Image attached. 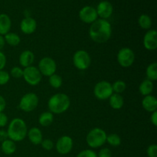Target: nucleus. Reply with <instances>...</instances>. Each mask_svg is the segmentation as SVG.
Here are the masks:
<instances>
[{
    "instance_id": "nucleus-1",
    "label": "nucleus",
    "mask_w": 157,
    "mask_h": 157,
    "mask_svg": "<svg viewBox=\"0 0 157 157\" xmlns=\"http://www.w3.org/2000/svg\"><path fill=\"white\" fill-rule=\"evenodd\" d=\"M89 34L94 42L99 44L107 42L112 35L111 25L106 19H97L90 25Z\"/></svg>"
},
{
    "instance_id": "nucleus-3",
    "label": "nucleus",
    "mask_w": 157,
    "mask_h": 157,
    "mask_svg": "<svg viewBox=\"0 0 157 157\" xmlns=\"http://www.w3.org/2000/svg\"><path fill=\"white\" fill-rule=\"evenodd\" d=\"M71 104L70 98L65 94H56L51 97L48 105L52 113H62L69 108Z\"/></svg>"
},
{
    "instance_id": "nucleus-16",
    "label": "nucleus",
    "mask_w": 157,
    "mask_h": 157,
    "mask_svg": "<svg viewBox=\"0 0 157 157\" xmlns=\"http://www.w3.org/2000/svg\"><path fill=\"white\" fill-rule=\"evenodd\" d=\"M142 106L144 110L148 112L156 111L157 109V100L154 96L147 95L142 101Z\"/></svg>"
},
{
    "instance_id": "nucleus-35",
    "label": "nucleus",
    "mask_w": 157,
    "mask_h": 157,
    "mask_svg": "<svg viewBox=\"0 0 157 157\" xmlns=\"http://www.w3.org/2000/svg\"><path fill=\"white\" fill-rule=\"evenodd\" d=\"M112 153L110 149L108 148H103L102 150H100L98 153V157H111Z\"/></svg>"
},
{
    "instance_id": "nucleus-13",
    "label": "nucleus",
    "mask_w": 157,
    "mask_h": 157,
    "mask_svg": "<svg viewBox=\"0 0 157 157\" xmlns=\"http://www.w3.org/2000/svg\"><path fill=\"white\" fill-rule=\"evenodd\" d=\"M96 11L98 16L101 17L102 19H107L111 16L113 8L110 2L102 1L98 4Z\"/></svg>"
},
{
    "instance_id": "nucleus-19",
    "label": "nucleus",
    "mask_w": 157,
    "mask_h": 157,
    "mask_svg": "<svg viewBox=\"0 0 157 157\" xmlns=\"http://www.w3.org/2000/svg\"><path fill=\"white\" fill-rule=\"evenodd\" d=\"M27 134L29 136V140L35 145H39V144H41V141L43 140L42 133H41V130L37 128V127L31 128Z\"/></svg>"
},
{
    "instance_id": "nucleus-33",
    "label": "nucleus",
    "mask_w": 157,
    "mask_h": 157,
    "mask_svg": "<svg viewBox=\"0 0 157 157\" xmlns=\"http://www.w3.org/2000/svg\"><path fill=\"white\" fill-rule=\"evenodd\" d=\"M41 147L44 150H52L54 147V144L50 139H45V140H43L41 143Z\"/></svg>"
},
{
    "instance_id": "nucleus-12",
    "label": "nucleus",
    "mask_w": 157,
    "mask_h": 157,
    "mask_svg": "<svg viewBox=\"0 0 157 157\" xmlns=\"http://www.w3.org/2000/svg\"><path fill=\"white\" fill-rule=\"evenodd\" d=\"M72 148H73V140L70 136H63L57 141L56 150L60 154H67L71 151Z\"/></svg>"
},
{
    "instance_id": "nucleus-21",
    "label": "nucleus",
    "mask_w": 157,
    "mask_h": 157,
    "mask_svg": "<svg viewBox=\"0 0 157 157\" xmlns=\"http://www.w3.org/2000/svg\"><path fill=\"white\" fill-rule=\"evenodd\" d=\"M2 151L6 155H12L16 150V145H15V142L11 140L8 139L2 142L1 146Z\"/></svg>"
},
{
    "instance_id": "nucleus-14",
    "label": "nucleus",
    "mask_w": 157,
    "mask_h": 157,
    "mask_svg": "<svg viewBox=\"0 0 157 157\" xmlns=\"http://www.w3.org/2000/svg\"><path fill=\"white\" fill-rule=\"evenodd\" d=\"M144 45L149 51H154L157 48V32L156 30H150L144 38Z\"/></svg>"
},
{
    "instance_id": "nucleus-20",
    "label": "nucleus",
    "mask_w": 157,
    "mask_h": 157,
    "mask_svg": "<svg viewBox=\"0 0 157 157\" xmlns=\"http://www.w3.org/2000/svg\"><path fill=\"white\" fill-rule=\"evenodd\" d=\"M110 107L115 110H119L124 106V101L123 97L119 94H113L109 98Z\"/></svg>"
},
{
    "instance_id": "nucleus-26",
    "label": "nucleus",
    "mask_w": 157,
    "mask_h": 157,
    "mask_svg": "<svg viewBox=\"0 0 157 157\" xmlns=\"http://www.w3.org/2000/svg\"><path fill=\"white\" fill-rule=\"evenodd\" d=\"M138 23L142 29H150L152 25L151 18L148 15H141L138 19Z\"/></svg>"
},
{
    "instance_id": "nucleus-15",
    "label": "nucleus",
    "mask_w": 157,
    "mask_h": 157,
    "mask_svg": "<svg viewBox=\"0 0 157 157\" xmlns=\"http://www.w3.org/2000/svg\"><path fill=\"white\" fill-rule=\"evenodd\" d=\"M37 28V22L32 17H26L20 24V29L21 32L26 35H30L35 32Z\"/></svg>"
},
{
    "instance_id": "nucleus-17",
    "label": "nucleus",
    "mask_w": 157,
    "mask_h": 157,
    "mask_svg": "<svg viewBox=\"0 0 157 157\" xmlns=\"http://www.w3.org/2000/svg\"><path fill=\"white\" fill-rule=\"evenodd\" d=\"M34 61H35V55L31 51H24L19 56L20 64L24 67L32 66Z\"/></svg>"
},
{
    "instance_id": "nucleus-37",
    "label": "nucleus",
    "mask_w": 157,
    "mask_h": 157,
    "mask_svg": "<svg viewBox=\"0 0 157 157\" xmlns=\"http://www.w3.org/2000/svg\"><path fill=\"white\" fill-rule=\"evenodd\" d=\"M6 64V57L2 52H0V71L2 70Z\"/></svg>"
},
{
    "instance_id": "nucleus-39",
    "label": "nucleus",
    "mask_w": 157,
    "mask_h": 157,
    "mask_svg": "<svg viewBox=\"0 0 157 157\" xmlns=\"http://www.w3.org/2000/svg\"><path fill=\"white\" fill-rule=\"evenodd\" d=\"M6 107V102L5 98H3L2 95H0V113L3 112V110H5Z\"/></svg>"
},
{
    "instance_id": "nucleus-41",
    "label": "nucleus",
    "mask_w": 157,
    "mask_h": 157,
    "mask_svg": "<svg viewBox=\"0 0 157 157\" xmlns=\"http://www.w3.org/2000/svg\"><path fill=\"white\" fill-rule=\"evenodd\" d=\"M5 44H6V41H5L4 37L2 35H0V52L3 49Z\"/></svg>"
},
{
    "instance_id": "nucleus-4",
    "label": "nucleus",
    "mask_w": 157,
    "mask_h": 157,
    "mask_svg": "<svg viewBox=\"0 0 157 157\" xmlns=\"http://www.w3.org/2000/svg\"><path fill=\"white\" fill-rule=\"evenodd\" d=\"M107 133L101 128H94L87 135V144L91 148H98L104 145L107 140Z\"/></svg>"
},
{
    "instance_id": "nucleus-32",
    "label": "nucleus",
    "mask_w": 157,
    "mask_h": 157,
    "mask_svg": "<svg viewBox=\"0 0 157 157\" xmlns=\"http://www.w3.org/2000/svg\"><path fill=\"white\" fill-rule=\"evenodd\" d=\"M77 157H98V154L91 150H84L80 152Z\"/></svg>"
},
{
    "instance_id": "nucleus-2",
    "label": "nucleus",
    "mask_w": 157,
    "mask_h": 157,
    "mask_svg": "<svg viewBox=\"0 0 157 157\" xmlns=\"http://www.w3.org/2000/svg\"><path fill=\"white\" fill-rule=\"evenodd\" d=\"M9 140L14 142H19L25 138L28 133L25 122L20 118H15L10 122L7 130Z\"/></svg>"
},
{
    "instance_id": "nucleus-40",
    "label": "nucleus",
    "mask_w": 157,
    "mask_h": 157,
    "mask_svg": "<svg viewBox=\"0 0 157 157\" xmlns=\"http://www.w3.org/2000/svg\"><path fill=\"white\" fill-rule=\"evenodd\" d=\"M150 121H151V123L153 124V125L155 126V127H156L157 126V111L153 112V113H152L151 115V117H150Z\"/></svg>"
},
{
    "instance_id": "nucleus-6",
    "label": "nucleus",
    "mask_w": 157,
    "mask_h": 157,
    "mask_svg": "<svg viewBox=\"0 0 157 157\" xmlns=\"http://www.w3.org/2000/svg\"><path fill=\"white\" fill-rule=\"evenodd\" d=\"M23 78L28 84L32 86H35L41 82L42 75L36 67L29 66L25 67L23 70Z\"/></svg>"
},
{
    "instance_id": "nucleus-11",
    "label": "nucleus",
    "mask_w": 157,
    "mask_h": 157,
    "mask_svg": "<svg viewBox=\"0 0 157 157\" xmlns=\"http://www.w3.org/2000/svg\"><path fill=\"white\" fill-rule=\"evenodd\" d=\"M79 17L81 20L87 24H92L98 19V13L96 9L92 6H87L83 7L79 12Z\"/></svg>"
},
{
    "instance_id": "nucleus-29",
    "label": "nucleus",
    "mask_w": 157,
    "mask_h": 157,
    "mask_svg": "<svg viewBox=\"0 0 157 157\" xmlns=\"http://www.w3.org/2000/svg\"><path fill=\"white\" fill-rule=\"evenodd\" d=\"M106 142L108 143L110 146L113 147H118L121 144V139L117 134L116 133H110L108 136H107Z\"/></svg>"
},
{
    "instance_id": "nucleus-10",
    "label": "nucleus",
    "mask_w": 157,
    "mask_h": 157,
    "mask_svg": "<svg viewBox=\"0 0 157 157\" xmlns=\"http://www.w3.org/2000/svg\"><path fill=\"white\" fill-rule=\"evenodd\" d=\"M38 70L41 75L44 76H52L57 70V65L55 61L52 58L45 57L39 61Z\"/></svg>"
},
{
    "instance_id": "nucleus-31",
    "label": "nucleus",
    "mask_w": 157,
    "mask_h": 157,
    "mask_svg": "<svg viewBox=\"0 0 157 157\" xmlns=\"http://www.w3.org/2000/svg\"><path fill=\"white\" fill-rule=\"evenodd\" d=\"M11 75L15 78H20L23 77V70L19 67H14L11 70Z\"/></svg>"
},
{
    "instance_id": "nucleus-38",
    "label": "nucleus",
    "mask_w": 157,
    "mask_h": 157,
    "mask_svg": "<svg viewBox=\"0 0 157 157\" xmlns=\"http://www.w3.org/2000/svg\"><path fill=\"white\" fill-rule=\"evenodd\" d=\"M8 138H9V136H8L7 131L3 130H0V142L6 140H8Z\"/></svg>"
},
{
    "instance_id": "nucleus-8",
    "label": "nucleus",
    "mask_w": 157,
    "mask_h": 157,
    "mask_svg": "<svg viewBox=\"0 0 157 157\" xmlns=\"http://www.w3.org/2000/svg\"><path fill=\"white\" fill-rule=\"evenodd\" d=\"M38 104V98L35 94L29 93L21 98L19 107L25 112H31L35 110Z\"/></svg>"
},
{
    "instance_id": "nucleus-7",
    "label": "nucleus",
    "mask_w": 157,
    "mask_h": 157,
    "mask_svg": "<svg viewBox=\"0 0 157 157\" xmlns=\"http://www.w3.org/2000/svg\"><path fill=\"white\" fill-rule=\"evenodd\" d=\"M73 62L75 67L81 71L86 70L90 67V57L88 52L84 50L76 52L73 57Z\"/></svg>"
},
{
    "instance_id": "nucleus-9",
    "label": "nucleus",
    "mask_w": 157,
    "mask_h": 157,
    "mask_svg": "<svg viewBox=\"0 0 157 157\" xmlns=\"http://www.w3.org/2000/svg\"><path fill=\"white\" fill-rule=\"evenodd\" d=\"M135 60V55L129 48H123L117 54V61L124 67H130Z\"/></svg>"
},
{
    "instance_id": "nucleus-36",
    "label": "nucleus",
    "mask_w": 157,
    "mask_h": 157,
    "mask_svg": "<svg viewBox=\"0 0 157 157\" xmlns=\"http://www.w3.org/2000/svg\"><path fill=\"white\" fill-rule=\"evenodd\" d=\"M8 123V117L6 113L3 112L0 113V127H3L7 124Z\"/></svg>"
},
{
    "instance_id": "nucleus-18",
    "label": "nucleus",
    "mask_w": 157,
    "mask_h": 157,
    "mask_svg": "<svg viewBox=\"0 0 157 157\" xmlns=\"http://www.w3.org/2000/svg\"><path fill=\"white\" fill-rule=\"evenodd\" d=\"M12 26V21L6 14H0V35L9 33Z\"/></svg>"
},
{
    "instance_id": "nucleus-5",
    "label": "nucleus",
    "mask_w": 157,
    "mask_h": 157,
    "mask_svg": "<svg viewBox=\"0 0 157 157\" xmlns=\"http://www.w3.org/2000/svg\"><path fill=\"white\" fill-rule=\"evenodd\" d=\"M94 94L95 97L99 100L104 101V100L108 99L113 94L112 84L108 81H100L95 85L94 89Z\"/></svg>"
},
{
    "instance_id": "nucleus-27",
    "label": "nucleus",
    "mask_w": 157,
    "mask_h": 157,
    "mask_svg": "<svg viewBox=\"0 0 157 157\" xmlns=\"http://www.w3.org/2000/svg\"><path fill=\"white\" fill-rule=\"evenodd\" d=\"M62 78L58 75L54 74L49 77V84L54 88H59L62 85Z\"/></svg>"
},
{
    "instance_id": "nucleus-24",
    "label": "nucleus",
    "mask_w": 157,
    "mask_h": 157,
    "mask_svg": "<svg viewBox=\"0 0 157 157\" xmlns=\"http://www.w3.org/2000/svg\"><path fill=\"white\" fill-rule=\"evenodd\" d=\"M4 38L6 42L12 46L18 45L21 41L20 37L17 34L13 33V32H9L6 35H5Z\"/></svg>"
},
{
    "instance_id": "nucleus-30",
    "label": "nucleus",
    "mask_w": 157,
    "mask_h": 157,
    "mask_svg": "<svg viewBox=\"0 0 157 157\" xmlns=\"http://www.w3.org/2000/svg\"><path fill=\"white\" fill-rule=\"evenodd\" d=\"M10 79L9 74L6 71H0V85H5L7 84Z\"/></svg>"
},
{
    "instance_id": "nucleus-34",
    "label": "nucleus",
    "mask_w": 157,
    "mask_h": 157,
    "mask_svg": "<svg viewBox=\"0 0 157 157\" xmlns=\"http://www.w3.org/2000/svg\"><path fill=\"white\" fill-rule=\"evenodd\" d=\"M147 153L149 157H157V146L156 144L149 146Z\"/></svg>"
},
{
    "instance_id": "nucleus-25",
    "label": "nucleus",
    "mask_w": 157,
    "mask_h": 157,
    "mask_svg": "<svg viewBox=\"0 0 157 157\" xmlns=\"http://www.w3.org/2000/svg\"><path fill=\"white\" fill-rule=\"evenodd\" d=\"M147 79L153 81L157 79V64L156 62L152 63L147 68Z\"/></svg>"
},
{
    "instance_id": "nucleus-28",
    "label": "nucleus",
    "mask_w": 157,
    "mask_h": 157,
    "mask_svg": "<svg viewBox=\"0 0 157 157\" xmlns=\"http://www.w3.org/2000/svg\"><path fill=\"white\" fill-rule=\"evenodd\" d=\"M127 88V85L124 81L118 80V81H115L113 84H112V89H113V92H115V94H121V93L124 91Z\"/></svg>"
},
{
    "instance_id": "nucleus-23",
    "label": "nucleus",
    "mask_w": 157,
    "mask_h": 157,
    "mask_svg": "<svg viewBox=\"0 0 157 157\" xmlns=\"http://www.w3.org/2000/svg\"><path fill=\"white\" fill-rule=\"evenodd\" d=\"M54 120L53 113L52 112H44V113H41L39 117V124H41L43 127H48L51 124H52Z\"/></svg>"
},
{
    "instance_id": "nucleus-22",
    "label": "nucleus",
    "mask_w": 157,
    "mask_h": 157,
    "mask_svg": "<svg viewBox=\"0 0 157 157\" xmlns=\"http://www.w3.org/2000/svg\"><path fill=\"white\" fill-rule=\"evenodd\" d=\"M153 90V81L148 79H146L143 81L139 87V90L140 94L144 96L150 95Z\"/></svg>"
}]
</instances>
